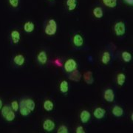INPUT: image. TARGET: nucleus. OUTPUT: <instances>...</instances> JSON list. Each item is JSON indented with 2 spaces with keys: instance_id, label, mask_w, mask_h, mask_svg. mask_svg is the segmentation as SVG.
Returning a JSON list of instances; mask_svg holds the SVG:
<instances>
[{
  "instance_id": "6",
  "label": "nucleus",
  "mask_w": 133,
  "mask_h": 133,
  "mask_svg": "<svg viewBox=\"0 0 133 133\" xmlns=\"http://www.w3.org/2000/svg\"><path fill=\"white\" fill-rule=\"evenodd\" d=\"M115 98V94L114 92L111 89H108L104 92V99L109 102V103H111L114 101Z\"/></svg>"
},
{
  "instance_id": "3",
  "label": "nucleus",
  "mask_w": 133,
  "mask_h": 133,
  "mask_svg": "<svg viewBox=\"0 0 133 133\" xmlns=\"http://www.w3.org/2000/svg\"><path fill=\"white\" fill-rule=\"evenodd\" d=\"M76 68H77V64L74 59H72V58L68 59L64 64V70L67 72H72L76 70Z\"/></svg>"
},
{
  "instance_id": "29",
  "label": "nucleus",
  "mask_w": 133,
  "mask_h": 133,
  "mask_svg": "<svg viewBox=\"0 0 133 133\" xmlns=\"http://www.w3.org/2000/svg\"><path fill=\"white\" fill-rule=\"evenodd\" d=\"M68 129L66 127V126H64V125H62V126H60V127L58 128V129L57 132L58 133H68Z\"/></svg>"
},
{
  "instance_id": "33",
  "label": "nucleus",
  "mask_w": 133,
  "mask_h": 133,
  "mask_svg": "<svg viewBox=\"0 0 133 133\" xmlns=\"http://www.w3.org/2000/svg\"><path fill=\"white\" fill-rule=\"evenodd\" d=\"M2 108V100H0V109Z\"/></svg>"
},
{
  "instance_id": "8",
  "label": "nucleus",
  "mask_w": 133,
  "mask_h": 133,
  "mask_svg": "<svg viewBox=\"0 0 133 133\" xmlns=\"http://www.w3.org/2000/svg\"><path fill=\"white\" fill-rule=\"evenodd\" d=\"M90 113L87 111V110H83L81 112V115H80V118H81V121L83 124H86L87 123L90 119Z\"/></svg>"
},
{
  "instance_id": "28",
  "label": "nucleus",
  "mask_w": 133,
  "mask_h": 133,
  "mask_svg": "<svg viewBox=\"0 0 133 133\" xmlns=\"http://www.w3.org/2000/svg\"><path fill=\"white\" fill-rule=\"evenodd\" d=\"M11 108L12 109L15 111V112H17L18 109H19V103L16 101H14L12 103H11Z\"/></svg>"
},
{
  "instance_id": "24",
  "label": "nucleus",
  "mask_w": 133,
  "mask_h": 133,
  "mask_svg": "<svg viewBox=\"0 0 133 133\" xmlns=\"http://www.w3.org/2000/svg\"><path fill=\"white\" fill-rule=\"evenodd\" d=\"M66 5L68 6L69 10H73L76 8V0H67Z\"/></svg>"
},
{
  "instance_id": "17",
  "label": "nucleus",
  "mask_w": 133,
  "mask_h": 133,
  "mask_svg": "<svg viewBox=\"0 0 133 133\" xmlns=\"http://www.w3.org/2000/svg\"><path fill=\"white\" fill-rule=\"evenodd\" d=\"M24 104L30 111H33L36 107L35 102L32 99H27L24 101Z\"/></svg>"
},
{
  "instance_id": "12",
  "label": "nucleus",
  "mask_w": 133,
  "mask_h": 133,
  "mask_svg": "<svg viewBox=\"0 0 133 133\" xmlns=\"http://www.w3.org/2000/svg\"><path fill=\"white\" fill-rule=\"evenodd\" d=\"M112 114L115 117H121L124 114V109L119 106H115L112 109Z\"/></svg>"
},
{
  "instance_id": "31",
  "label": "nucleus",
  "mask_w": 133,
  "mask_h": 133,
  "mask_svg": "<svg viewBox=\"0 0 133 133\" xmlns=\"http://www.w3.org/2000/svg\"><path fill=\"white\" fill-rule=\"evenodd\" d=\"M85 131L84 130V128L81 127V126H79L78 127L77 129H76V133H84Z\"/></svg>"
},
{
  "instance_id": "30",
  "label": "nucleus",
  "mask_w": 133,
  "mask_h": 133,
  "mask_svg": "<svg viewBox=\"0 0 133 133\" xmlns=\"http://www.w3.org/2000/svg\"><path fill=\"white\" fill-rule=\"evenodd\" d=\"M9 2L13 8H16L19 5V0H9Z\"/></svg>"
},
{
  "instance_id": "21",
  "label": "nucleus",
  "mask_w": 133,
  "mask_h": 133,
  "mask_svg": "<svg viewBox=\"0 0 133 133\" xmlns=\"http://www.w3.org/2000/svg\"><path fill=\"white\" fill-rule=\"evenodd\" d=\"M103 2L106 6L109 8H115L117 5V0H103Z\"/></svg>"
},
{
  "instance_id": "25",
  "label": "nucleus",
  "mask_w": 133,
  "mask_h": 133,
  "mask_svg": "<svg viewBox=\"0 0 133 133\" xmlns=\"http://www.w3.org/2000/svg\"><path fill=\"white\" fill-rule=\"evenodd\" d=\"M122 58L125 62H129L132 60V55L129 52L124 51L122 52Z\"/></svg>"
},
{
  "instance_id": "1",
  "label": "nucleus",
  "mask_w": 133,
  "mask_h": 133,
  "mask_svg": "<svg viewBox=\"0 0 133 133\" xmlns=\"http://www.w3.org/2000/svg\"><path fill=\"white\" fill-rule=\"evenodd\" d=\"M57 30V24L54 19H50L49 20L48 24L46 26L44 32L48 36H53L56 33Z\"/></svg>"
},
{
  "instance_id": "5",
  "label": "nucleus",
  "mask_w": 133,
  "mask_h": 133,
  "mask_svg": "<svg viewBox=\"0 0 133 133\" xmlns=\"http://www.w3.org/2000/svg\"><path fill=\"white\" fill-rule=\"evenodd\" d=\"M19 112L23 116H28V115H30V113L31 112V111L25 106L24 104V101H22L20 104H19Z\"/></svg>"
},
{
  "instance_id": "2",
  "label": "nucleus",
  "mask_w": 133,
  "mask_h": 133,
  "mask_svg": "<svg viewBox=\"0 0 133 133\" xmlns=\"http://www.w3.org/2000/svg\"><path fill=\"white\" fill-rule=\"evenodd\" d=\"M115 32L116 33L117 36H123L126 33V27H125V24L123 22H117L116 24H115L114 27Z\"/></svg>"
},
{
  "instance_id": "16",
  "label": "nucleus",
  "mask_w": 133,
  "mask_h": 133,
  "mask_svg": "<svg viewBox=\"0 0 133 133\" xmlns=\"http://www.w3.org/2000/svg\"><path fill=\"white\" fill-rule=\"evenodd\" d=\"M24 30L27 33H31L34 30V24L31 22H26L24 25Z\"/></svg>"
},
{
  "instance_id": "9",
  "label": "nucleus",
  "mask_w": 133,
  "mask_h": 133,
  "mask_svg": "<svg viewBox=\"0 0 133 133\" xmlns=\"http://www.w3.org/2000/svg\"><path fill=\"white\" fill-rule=\"evenodd\" d=\"M73 43L76 47H81L84 44V39L79 34H76L73 37Z\"/></svg>"
},
{
  "instance_id": "23",
  "label": "nucleus",
  "mask_w": 133,
  "mask_h": 133,
  "mask_svg": "<svg viewBox=\"0 0 133 133\" xmlns=\"http://www.w3.org/2000/svg\"><path fill=\"white\" fill-rule=\"evenodd\" d=\"M93 14H94V16H95L96 18L101 19L103 16V10L99 7L95 8V9L93 10Z\"/></svg>"
},
{
  "instance_id": "20",
  "label": "nucleus",
  "mask_w": 133,
  "mask_h": 133,
  "mask_svg": "<svg viewBox=\"0 0 133 133\" xmlns=\"http://www.w3.org/2000/svg\"><path fill=\"white\" fill-rule=\"evenodd\" d=\"M69 90V85H68V82L66 81H62V83L60 84V91L62 93H66Z\"/></svg>"
},
{
  "instance_id": "27",
  "label": "nucleus",
  "mask_w": 133,
  "mask_h": 133,
  "mask_svg": "<svg viewBox=\"0 0 133 133\" xmlns=\"http://www.w3.org/2000/svg\"><path fill=\"white\" fill-rule=\"evenodd\" d=\"M5 118L6 119V121H14L15 118V113L11 110L9 113L5 116Z\"/></svg>"
},
{
  "instance_id": "10",
  "label": "nucleus",
  "mask_w": 133,
  "mask_h": 133,
  "mask_svg": "<svg viewBox=\"0 0 133 133\" xmlns=\"http://www.w3.org/2000/svg\"><path fill=\"white\" fill-rule=\"evenodd\" d=\"M84 79L87 84H92L94 81L92 73L91 71H87L84 74Z\"/></svg>"
},
{
  "instance_id": "19",
  "label": "nucleus",
  "mask_w": 133,
  "mask_h": 133,
  "mask_svg": "<svg viewBox=\"0 0 133 133\" xmlns=\"http://www.w3.org/2000/svg\"><path fill=\"white\" fill-rule=\"evenodd\" d=\"M126 81V76L124 73H119L117 76V83L120 86H123Z\"/></svg>"
},
{
  "instance_id": "11",
  "label": "nucleus",
  "mask_w": 133,
  "mask_h": 133,
  "mask_svg": "<svg viewBox=\"0 0 133 133\" xmlns=\"http://www.w3.org/2000/svg\"><path fill=\"white\" fill-rule=\"evenodd\" d=\"M37 58H38V61L41 64H45L47 63V61H48V56H47V53L45 51H42L38 53V56H37Z\"/></svg>"
},
{
  "instance_id": "18",
  "label": "nucleus",
  "mask_w": 133,
  "mask_h": 133,
  "mask_svg": "<svg viewBox=\"0 0 133 133\" xmlns=\"http://www.w3.org/2000/svg\"><path fill=\"white\" fill-rule=\"evenodd\" d=\"M53 107H54V105H53V103H52L51 101L50 100H47L44 101V108L46 111H52L53 109Z\"/></svg>"
},
{
  "instance_id": "7",
  "label": "nucleus",
  "mask_w": 133,
  "mask_h": 133,
  "mask_svg": "<svg viewBox=\"0 0 133 133\" xmlns=\"http://www.w3.org/2000/svg\"><path fill=\"white\" fill-rule=\"evenodd\" d=\"M105 114H106V110L103 108H100V107L96 108L94 110V112H93L95 118L97 119L103 118L104 117Z\"/></svg>"
},
{
  "instance_id": "15",
  "label": "nucleus",
  "mask_w": 133,
  "mask_h": 133,
  "mask_svg": "<svg viewBox=\"0 0 133 133\" xmlns=\"http://www.w3.org/2000/svg\"><path fill=\"white\" fill-rule=\"evenodd\" d=\"M11 38L14 44H17L20 40V33L17 30H14L11 32Z\"/></svg>"
},
{
  "instance_id": "14",
  "label": "nucleus",
  "mask_w": 133,
  "mask_h": 133,
  "mask_svg": "<svg viewBox=\"0 0 133 133\" xmlns=\"http://www.w3.org/2000/svg\"><path fill=\"white\" fill-rule=\"evenodd\" d=\"M81 78V73L78 70H74L71 72V75L70 76V79L72 80V81H80Z\"/></svg>"
},
{
  "instance_id": "34",
  "label": "nucleus",
  "mask_w": 133,
  "mask_h": 133,
  "mask_svg": "<svg viewBox=\"0 0 133 133\" xmlns=\"http://www.w3.org/2000/svg\"><path fill=\"white\" fill-rule=\"evenodd\" d=\"M131 117H132V120H133V114H132V116H131Z\"/></svg>"
},
{
  "instance_id": "26",
  "label": "nucleus",
  "mask_w": 133,
  "mask_h": 133,
  "mask_svg": "<svg viewBox=\"0 0 133 133\" xmlns=\"http://www.w3.org/2000/svg\"><path fill=\"white\" fill-rule=\"evenodd\" d=\"M10 111H11V108H10V107H8V106H5V107H3L2 108V116L5 118V116L8 114Z\"/></svg>"
},
{
  "instance_id": "22",
  "label": "nucleus",
  "mask_w": 133,
  "mask_h": 133,
  "mask_svg": "<svg viewBox=\"0 0 133 133\" xmlns=\"http://www.w3.org/2000/svg\"><path fill=\"white\" fill-rule=\"evenodd\" d=\"M110 58H111V57H110L109 52H104L103 56H102V58H101V62L104 64H107L110 61Z\"/></svg>"
},
{
  "instance_id": "13",
  "label": "nucleus",
  "mask_w": 133,
  "mask_h": 133,
  "mask_svg": "<svg viewBox=\"0 0 133 133\" xmlns=\"http://www.w3.org/2000/svg\"><path fill=\"white\" fill-rule=\"evenodd\" d=\"M24 61H25V58H24V57L22 55H17L14 58V62L18 66L23 65L24 63Z\"/></svg>"
},
{
  "instance_id": "4",
  "label": "nucleus",
  "mask_w": 133,
  "mask_h": 133,
  "mask_svg": "<svg viewBox=\"0 0 133 133\" xmlns=\"http://www.w3.org/2000/svg\"><path fill=\"white\" fill-rule=\"evenodd\" d=\"M55 127H56L55 123L52 121L50 120V119L46 120L44 122V124H43V128H44V130H46L47 132H51V131H52L55 129Z\"/></svg>"
},
{
  "instance_id": "32",
  "label": "nucleus",
  "mask_w": 133,
  "mask_h": 133,
  "mask_svg": "<svg viewBox=\"0 0 133 133\" xmlns=\"http://www.w3.org/2000/svg\"><path fill=\"white\" fill-rule=\"evenodd\" d=\"M124 2L129 5H133V0H124Z\"/></svg>"
}]
</instances>
